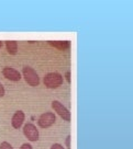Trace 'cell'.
<instances>
[{
	"instance_id": "obj_1",
	"label": "cell",
	"mask_w": 133,
	"mask_h": 149,
	"mask_svg": "<svg viewBox=\"0 0 133 149\" xmlns=\"http://www.w3.org/2000/svg\"><path fill=\"white\" fill-rule=\"evenodd\" d=\"M64 82L63 76L57 71H53V72H48L43 78V84L44 86L48 89H56L61 87Z\"/></svg>"
},
{
	"instance_id": "obj_2",
	"label": "cell",
	"mask_w": 133,
	"mask_h": 149,
	"mask_svg": "<svg viewBox=\"0 0 133 149\" xmlns=\"http://www.w3.org/2000/svg\"><path fill=\"white\" fill-rule=\"evenodd\" d=\"M22 74H23V78L27 81V84L31 87H38L41 82L38 72L30 66H25L22 68Z\"/></svg>"
},
{
	"instance_id": "obj_3",
	"label": "cell",
	"mask_w": 133,
	"mask_h": 149,
	"mask_svg": "<svg viewBox=\"0 0 133 149\" xmlns=\"http://www.w3.org/2000/svg\"><path fill=\"white\" fill-rule=\"evenodd\" d=\"M52 107L54 109V111L56 112L57 115L61 117L62 120H64V121L66 122H71V112H69V110L63 103H61L60 101H57V100H54L52 102Z\"/></svg>"
},
{
	"instance_id": "obj_4",
	"label": "cell",
	"mask_w": 133,
	"mask_h": 149,
	"mask_svg": "<svg viewBox=\"0 0 133 149\" xmlns=\"http://www.w3.org/2000/svg\"><path fill=\"white\" fill-rule=\"evenodd\" d=\"M23 134L27 137V139L29 141H38L40 138V133L38 130L36 128V126L32 124V123H27L23 126Z\"/></svg>"
},
{
	"instance_id": "obj_5",
	"label": "cell",
	"mask_w": 133,
	"mask_h": 149,
	"mask_svg": "<svg viewBox=\"0 0 133 149\" xmlns=\"http://www.w3.org/2000/svg\"><path fill=\"white\" fill-rule=\"evenodd\" d=\"M56 121V115L52 112H45L41 116L38 117V124L41 128H48L55 123Z\"/></svg>"
},
{
	"instance_id": "obj_6",
	"label": "cell",
	"mask_w": 133,
	"mask_h": 149,
	"mask_svg": "<svg viewBox=\"0 0 133 149\" xmlns=\"http://www.w3.org/2000/svg\"><path fill=\"white\" fill-rule=\"evenodd\" d=\"M2 74L6 79L10 80V81H14V82H18L22 78V74H20V71H18L12 67H5L2 69Z\"/></svg>"
},
{
	"instance_id": "obj_7",
	"label": "cell",
	"mask_w": 133,
	"mask_h": 149,
	"mask_svg": "<svg viewBox=\"0 0 133 149\" xmlns=\"http://www.w3.org/2000/svg\"><path fill=\"white\" fill-rule=\"evenodd\" d=\"M25 120V114H24L23 111L21 110H18V111L14 112V114L12 115V118H11V125L14 130H19L22 127L23 125V122Z\"/></svg>"
},
{
	"instance_id": "obj_8",
	"label": "cell",
	"mask_w": 133,
	"mask_h": 149,
	"mask_svg": "<svg viewBox=\"0 0 133 149\" xmlns=\"http://www.w3.org/2000/svg\"><path fill=\"white\" fill-rule=\"evenodd\" d=\"M48 44L52 45L60 51H66L71 47V42L69 41H48Z\"/></svg>"
},
{
	"instance_id": "obj_9",
	"label": "cell",
	"mask_w": 133,
	"mask_h": 149,
	"mask_svg": "<svg viewBox=\"0 0 133 149\" xmlns=\"http://www.w3.org/2000/svg\"><path fill=\"white\" fill-rule=\"evenodd\" d=\"M6 49L10 55H15L18 53V43L15 41H7L6 42Z\"/></svg>"
},
{
	"instance_id": "obj_10",
	"label": "cell",
	"mask_w": 133,
	"mask_h": 149,
	"mask_svg": "<svg viewBox=\"0 0 133 149\" xmlns=\"http://www.w3.org/2000/svg\"><path fill=\"white\" fill-rule=\"evenodd\" d=\"M0 149H13V147L8 143V141H2L0 144Z\"/></svg>"
},
{
	"instance_id": "obj_11",
	"label": "cell",
	"mask_w": 133,
	"mask_h": 149,
	"mask_svg": "<svg viewBox=\"0 0 133 149\" xmlns=\"http://www.w3.org/2000/svg\"><path fill=\"white\" fill-rule=\"evenodd\" d=\"M71 135L69 134V135H67L66 139H65V145H66L67 149H71Z\"/></svg>"
},
{
	"instance_id": "obj_12",
	"label": "cell",
	"mask_w": 133,
	"mask_h": 149,
	"mask_svg": "<svg viewBox=\"0 0 133 149\" xmlns=\"http://www.w3.org/2000/svg\"><path fill=\"white\" fill-rule=\"evenodd\" d=\"M5 94H6V89H5V87L2 86V84L0 82V98H4Z\"/></svg>"
},
{
	"instance_id": "obj_13",
	"label": "cell",
	"mask_w": 133,
	"mask_h": 149,
	"mask_svg": "<svg viewBox=\"0 0 133 149\" xmlns=\"http://www.w3.org/2000/svg\"><path fill=\"white\" fill-rule=\"evenodd\" d=\"M71 71H66V72H65V79L67 80V82H68V84H71Z\"/></svg>"
},
{
	"instance_id": "obj_14",
	"label": "cell",
	"mask_w": 133,
	"mask_h": 149,
	"mask_svg": "<svg viewBox=\"0 0 133 149\" xmlns=\"http://www.w3.org/2000/svg\"><path fill=\"white\" fill-rule=\"evenodd\" d=\"M19 149H33V148H32V145L30 144V143H25V144L22 145Z\"/></svg>"
},
{
	"instance_id": "obj_15",
	"label": "cell",
	"mask_w": 133,
	"mask_h": 149,
	"mask_svg": "<svg viewBox=\"0 0 133 149\" xmlns=\"http://www.w3.org/2000/svg\"><path fill=\"white\" fill-rule=\"evenodd\" d=\"M51 149H64V147L61 144H53L51 146Z\"/></svg>"
},
{
	"instance_id": "obj_16",
	"label": "cell",
	"mask_w": 133,
	"mask_h": 149,
	"mask_svg": "<svg viewBox=\"0 0 133 149\" xmlns=\"http://www.w3.org/2000/svg\"><path fill=\"white\" fill-rule=\"evenodd\" d=\"M2 45H4V43H2V42H1V41H0V48L2 47Z\"/></svg>"
}]
</instances>
